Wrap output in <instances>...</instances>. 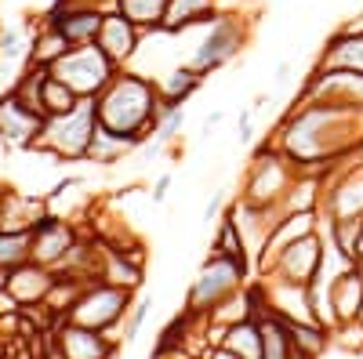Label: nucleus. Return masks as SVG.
Here are the masks:
<instances>
[{
    "label": "nucleus",
    "instance_id": "21",
    "mask_svg": "<svg viewBox=\"0 0 363 359\" xmlns=\"http://www.w3.org/2000/svg\"><path fill=\"white\" fill-rule=\"evenodd\" d=\"M255 319H258V331H262V359H294V345H291L284 319L272 316V312H262Z\"/></svg>",
    "mask_w": 363,
    "mask_h": 359
},
{
    "label": "nucleus",
    "instance_id": "4",
    "mask_svg": "<svg viewBox=\"0 0 363 359\" xmlns=\"http://www.w3.org/2000/svg\"><path fill=\"white\" fill-rule=\"evenodd\" d=\"M131 294L135 290H128V287H116V283H106V280H91L80 290V297L73 302V309L66 312V319L109 334L113 326L124 323V316L131 309Z\"/></svg>",
    "mask_w": 363,
    "mask_h": 359
},
{
    "label": "nucleus",
    "instance_id": "38",
    "mask_svg": "<svg viewBox=\"0 0 363 359\" xmlns=\"http://www.w3.org/2000/svg\"><path fill=\"white\" fill-rule=\"evenodd\" d=\"M356 25H363V15H359V22H356Z\"/></svg>",
    "mask_w": 363,
    "mask_h": 359
},
{
    "label": "nucleus",
    "instance_id": "23",
    "mask_svg": "<svg viewBox=\"0 0 363 359\" xmlns=\"http://www.w3.org/2000/svg\"><path fill=\"white\" fill-rule=\"evenodd\" d=\"M200 80H203V73H196L193 66H178V69H171L167 76L157 80L160 102H167V106H182V102H186V98L196 91V87H200Z\"/></svg>",
    "mask_w": 363,
    "mask_h": 359
},
{
    "label": "nucleus",
    "instance_id": "27",
    "mask_svg": "<svg viewBox=\"0 0 363 359\" xmlns=\"http://www.w3.org/2000/svg\"><path fill=\"white\" fill-rule=\"evenodd\" d=\"M22 261H29V236L0 229V273H11Z\"/></svg>",
    "mask_w": 363,
    "mask_h": 359
},
{
    "label": "nucleus",
    "instance_id": "29",
    "mask_svg": "<svg viewBox=\"0 0 363 359\" xmlns=\"http://www.w3.org/2000/svg\"><path fill=\"white\" fill-rule=\"evenodd\" d=\"M26 55H29V40H26V33L11 29V33L0 37V58H4V62H18V58H26Z\"/></svg>",
    "mask_w": 363,
    "mask_h": 359
},
{
    "label": "nucleus",
    "instance_id": "5",
    "mask_svg": "<svg viewBox=\"0 0 363 359\" xmlns=\"http://www.w3.org/2000/svg\"><path fill=\"white\" fill-rule=\"evenodd\" d=\"M244 276H247V265H240V261H233V258H225V254L211 251V258L200 265V273H196V280H193V287H189L186 312H189V316H207L218 302H225L229 294L240 290Z\"/></svg>",
    "mask_w": 363,
    "mask_h": 359
},
{
    "label": "nucleus",
    "instance_id": "26",
    "mask_svg": "<svg viewBox=\"0 0 363 359\" xmlns=\"http://www.w3.org/2000/svg\"><path fill=\"white\" fill-rule=\"evenodd\" d=\"M80 98L69 91L62 80H55L51 69H48V80H44V95H40V106H44V120L48 116H58V113H69Z\"/></svg>",
    "mask_w": 363,
    "mask_h": 359
},
{
    "label": "nucleus",
    "instance_id": "12",
    "mask_svg": "<svg viewBox=\"0 0 363 359\" xmlns=\"http://www.w3.org/2000/svg\"><path fill=\"white\" fill-rule=\"evenodd\" d=\"M44 127V116L26 109L15 95L0 98V142L8 149H33Z\"/></svg>",
    "mask_w": 363,
    "mask_h": 359
},
{
    "label": "nucleus",
    "instance_id": "17",
    "mask_svg": "<svg viewBox=\"0 0 363 359\" xmlns=\"http://www.w3.org/2000/svg\"><path fill=\"white\" fill-rule=\"evenodd\" d=\"M215 11H218V0H167L160 33H186L189 25L215 22Z\"/></svg>",
    "mask_w": 363,
    "mask_h": 359
},
{
    "label": "nucleus",
    "instance_id": "36",
    "mask_svg": "<svg viewBox=\"0 0 363 359\" xmlns=\"http://www.w3.org/2000/svg\"><path fill=\"white\" fill-rule=\"evenodd\" d=\"M218 124H222V113H211V116L203 120V131L211 135V127H218Z\"/></svg>",
    "mask_w": 363,
    "mask_h": 359
},
{
    "label": "nucleus",
    "instance_id": "28",
    "mask_svg": "<svg viewBox=\"0 0 363 359\" xmlns=\"http://www.w3.org/2000/svg\"><path fill=\"white\" fill-rule=\"evenodd\" d=\"M182 124H186V109L182 106H160V116H157V127H153V135L160 138V142H171L178 131H182Z\"/></svg>",
    "mask_w": 363,
    "mask_h": 359
},
{
    "label": "nucleus",
    "instance_id": "33",
    "mask_svg": "<svg viewBox=\"0 0 363 359\" xmlns=\"http://www.w3.org/2000/svg\"><path fill=\"white\" fill-rule=\"evenodd\" d=\"M171 182H174V174H171V171L157 178V186H153V203H164V196H167V189H171Z\"/></svg>",
    "mask_w": 363,
    "mask_h": 359
},
{
    "label": "nucleus",
    "instance_id": "1",
    "mask_svg": "<svg viewBox=\"0 0 363 359\" xmlns=\"http://www.w3.org/2000/svg\"><path fill=\"white\" fill-rule=\"evenodd\" d=\"M160 91L153 80H145L138 73H120L95 95V116L99 124L116 131V135H128L145 142L157 127V116H160Z\"/></svg>",
    "mask_w": 363,
    "mask_h": 359
},
{
    "label": "nucleus",
    "instance_id": "35",
    "mask_svg": "<svg viewBox=\"0 0 363 359\" xmlns=\"http://www.w3.org/2000/svg\"><path fill=\"white\" fill-rule=\"evenodd\" d=\"M203 359H240V355H233L229 348H222V345H215V348H211V352H207Z\"/></svg>",
    "mask_w": 363,
    "mask_h": 359
},
{
    "label": "nucleus",
    "instance_id": "7",
    "mask_svg": "<svg viewBox=\"0 0 363 359\" xmlns=\"http://www.w3.org/2000/svg\"><path fill=\"white\" fill-rule=\"evenodd\" d=\"M244 40H247V29H244L240 18H233V15L215 18L211 29H207V37H203V44H200V51H196V58H193V69L203 73V76L222 69L225 62H233V58L240 55Z\"/></svg>",
    "mask_w": 363,
    "mask_h": 359
},
{
    "label": "nucleus",
    "instance_id": "32",
    "mask_svg": "<svg viewBox=\"0 0 363 359\" xmlns=\"http://www.w3.org/2000/svg\"><path fill=\"white\" fill-rule=\"evenodd\" d=\"M84 186V178L80 174H73V178H62V182H58L55 189H51V200H58V196H66L69 189H80Z\"/></svg>",
    "mask_w": 363,
    "mask_h": 359
},
{
    "label": "nucleus",
    "instance_id": "14",
    "mask_svg": "<svg viewBox=\"0 0 363 359\" xmlns=\"http://www.w3.org/2000/svg\"><path fill=\"white\" fill-rule=\"evenodd\" d=\"M51 283H55V273H51V268H44V265H37V261L15 265L11 273H8V280H4V287L15 294V302H18L22 309L44 305V297H48Z\"/></svg>",
    "mask_w": 363,
    "mask_h": 359
},
{
    "label": "nucleus",
    "instance_id": "13",
    "mask_svg": "<svg viewBox=\"0 0 363 359\" xmlns=\"http://www.w3.org/2000/svg\"><path fill=\"white\" fill-rule=\"evenodd\" d=\"M95 44L113 58L116 66H124L128 58H135V51H138V44H142V29H138L131 18H124L120 11H106Z\"/></svg>",
    "mask_w": 363,
    "mask_h": 359
},
{
    "label": "nucleus",
    "instance_id": "10",
    "mask_svg": "<svg viewBox=\"0 0 363 359\" xmlns=\"http://www.w3.org/2000/svg\"><path fill=\"white\" fill-rule=\"evenodd\" d=\"M309 102H330V106H345V109H363V73L352 69H316L309 87H306Z\"/></svg>",
    "mask_w": 363,
    "mask_h": 359
},
{
    "label": "nucleus",
    "instance_id": "22",
    "mask_svg": "<svg viewBox=\"0 0 363 359\" xmlns=\"http://www.w3.org/2000/svg\"><path fill=\"white\" fill-rule=\"evenodd\" d=\"M327 211H330V218L363 215V167L352 171L342 186H335V189L327 193Z\"/></svg>",
    "mask_w": 363,
    "mask_h": 359
},
{
    "label": "nucleus",
    "instance_id": "18",
    "mask_svg": "<svg viewBox=\"0 0 363 359\" xmlns=\"http://www.w3.org/2000/svg\"><path fill=\"white\" fill-rule=\"evenodd\" d=\"M142 142L138 138H128V135H116V131H109V127H95V135H91V145H87V160L91 164H102V167H113V164H120L131 149H138Z\"/></svg>",
    "mask_w": 363,
    "mask_h": 359
},
{
    "label": "nucleus",
    "instance_id": "39",
    "mask_svg": "<svg viewBox=\"0 0 363 359\" xmlns=\"http://www.w3.org/2000/svg\"><path fill=\"white\" fill-rule=\"evenodd\" d=\"M0 196H4V189H0Z\"/></svg>",
    "mask_w": 363,
    "mask_h": 359
},
{
    "label": "nucleus",
    "instance_id": "19",
    "mask_svg": "<svg viewBox=\"0 0 363 359\" xmlns=\"http://www.w3.org/2000/svg\"><path fill=\"white\" fill-rule=\"evenodd\" d=\"M73 44L58 33V29L44 18L40 22V29H37V37L29 40V55H26V66H40V69H51L58 58H62L66 51H69Z\"/></svg>",
    "mask_w": 363,
    "mask_h": 359
},
{
    "label": "nucleus",
    "instance_id": "34",
    "mask_svg": "<svg viewBox=\"0 0 363 359\" xmlns=\"http://www.w3.org/2000/svg\"><path fill=\"white\" fill-rule=\"evenodd\" d=\"M222 203H225V196H222V193H218V196H211V203L203 207V222H207V225L222 215Z\"/></svg>",
    "mask_w": 363,
    "mask_h": 359
},
{
    "label": "nucleus",
    "instance_id": "9",
    "mask_svg": "<svg viewBox=\"0 0 363 359\" xmlns=\"http://www.w3.org/2000/svg\"><path fill=\"white\" fill-rule=\"evenodd\" d=\"M73 247H77L73 229H69L62 218H55V215L40 218L37 229L29 232V261L51 268V273H55V268H62V261L69 258Z\"/></svg>",
    "mask_w": 363,
    "mask_h": 359
},
{
    "label": "nucleus",
    "instance_id": "6",
    "mask_svg": "<svg viewBox=\"0 0 363 359\" xmlns=\"http://www.w3.org/2000/svg\"><path fill=\"white\" fill-rule=\"evenodd\" d=\"M265 276L269 280H284V283H313L323 268V236L320 229L316 232H306L291 239L287 247H280L272 258L262 261Z\"/></svg>",
    "mask_w": 363,
    "mask_h": 359
},
{
    "label": "nucleus",
    "instance_id": "37",
    "mask_svg": "<svg viewBox=\"0 0 363 359\" xmlns=\"http://www.w3.org/2000/svg\"><path fill=\"white\" fill-rule=\"evenodd\" d=\"M287 76H291V62H280V66H277V84H284Z\"/></svg>",
    "mask_w": 363,
    "mask_h": 359
},
{
    "label": "nucleus",
    "instance_id": "20",
    "mask_svg": "<svg viewBox=\"0 0 363 359\" xmlns=\"http://www.w3.org/2000/svg\"><path fill=\"white\" fill-rule=\"evenodd\" d=\"M222 348H229L233 355L240 359H262V331H258V319H240L233 326H225L222 331Z\"/></svg>",
    "mask_w": 363,
    "mask_h": 359
},
{
    "label": "nucleus",
    "instance_id": "25",
    "mask_svg": "<svg viewBox=\"0 0 363 359\" xmlns=\"http://www.w3.org/2000/svg\"><path fill=\"white\" fill-rule=\"evenodd\" d=\"M211 251H215V254H225V258H233V261H240V265H247V258H251L247 239L240 236L236 218H233L229 211L218 218V236H215V247H211Z\"/></svg>",
    "mask_w": 363,
    "mask_h": 359
},
{
    "label": "nucleus",
    "instance_id": "2",
    "mask_svg": "<svg viewBox=\"0 0 363 359\" xmlns=\"http://www.w3.org/2000/svg\"><path fill=\"white\" fill-rule=\"evenodd\" d=\"M95 127H99L95 98H80L69 113H58V116L44 120L33 149L48 153L51 160H87V145H91Z\"/></svg>",
    "mask_w": 363,
    "mask_h": 359
},
{
    "label": "nucleus",
    "instance_id": "3",
    "mask_svg": "<svg viewBox=\"0 0 363 359\" xmlns=\"http://www.w3.org/2000/svg\"><path fill=\"white\" fill-rule=\"evenodd\" d=\"M116 62L99 44H77L51 66V76L62 80L77 98H95L102 87L116 76Z\"/></svg>",
    "mask_w": 363,
    "mask_h": 359
},
{
    "label": "nucleus",
    "instance_id": "16",
    "mask_svg": "<svg viewBox=\"0 0 363 359\" xmlns=\"http://www.w3.org/2000/svg\"><path fill=\"white\" fill-rule=\"evenodd\" d=\"M320 69H352L363 73V25H349L327 40Z\"/></svg>",
    "mask_w": 363,
    "mask_h": 359
},
{
    "label": "nucleus",
    "instance_id": "31",
    "mask_svg": "<svg viewBox=\"0 0 363 359\" xmlns=\"http://www.w3.org/2000/svg\"><path fill=\"white\" fill-rule=\"evenodd\" d=\"M236 138H240V142H251V138H255V127H251V109H244V113H240Z\"/></svg>",
    "mask_w": 363,
    "mask_h": 359
},
{
    "label": "nucleus",
    "instance_id": "8",
    "mask_svg": "<svg viewBox=\"0 0 363 359\" xmlns=\"http://www.w3.org/2000/svg\"><path fill=\"white\" fill-rule=\"evenodd\" d=\"M48 338L66 359H113L120 348L106 331H91V326H80L73 319H58Z\"/></svg>",
    "mask_w": 363,
    "mask_h": 359
},
{
    "label": "nucleus",
    "instance_id": "11",
    "mask_svg": "<svg viewBox=\"0 0 363 359\" xmlns=\"http://www.w3.org/2000/svg\"><path fill=\"white\" fill-rule=\"evenodd\" d=\"M102 15L106 11L95 8V4H69V0H58V4L48 11V22L77 47V44H95Z\"/></svg>",
    "mask_w": 363,
    "mask_h": 359
},
{
    "label": "nucleus",
    "instance_id": "30",
    "mask_svg": "<svg viewBox=\"0 0 363 359\" xmlns=\"http://www.w3.org/2000/svg\"><path fill=\"white\" fill-rule=\"evenodd\" d=\"M145 316H149V302H131L128 319H124V341H135V338H138V331H142Z\"/></svg>",
    "mask_w": 363,
    "mask_h": 359
},
{
    "label": "nucleus",
    "instance_id": "15",
    "mask_svg": "<svg viewBox=\"0 0 363 359\" xmlns=\"http://www.w3.org/2000/svg\"><path fill=\"white\" fill-rule=\"evenodd\" d=\"M48 218V200L22 196V193H4L0 196V229L4 232H33L37 222Z\"/></svg>",
    "mask_w": 363,
    "mask_h": 359
},
{
    "label": "nucleus",
    "instance_id": "24",
    "mask_svg": "<svg viewBox=\"0 0 363 359\" xmlns=\"http://www.w3.org/2000/svg\"><path fill=\"white\" fill-rule=\"evenodd\" d=\"M164 8H167V0H116V11L124 18H131L142 33H157Z\"/></svg>",
    "mask_w": 363,
    "mask_h": 359
}]
</instances>
